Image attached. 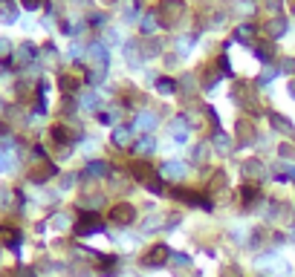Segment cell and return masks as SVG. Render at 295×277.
I'll return each instance as SVG.
<instances>
[{"label":"cell","instance_id":"obj_3","mask_svg":"<svg viewBox=\"0 0 295 277\" xmlns=\"http://www.w3.org/2000/svg\"><path fill=\"white\" fill-rule=\"evenodd\" d=\"M110 217H113V223H122V225H127V223H133V217H136V211L127 202H119L113 211H110Z\"/></svg>","mask_w":295,"mask_h":277},{"label":"cell","instance_id":"obj_4","mask_svg":"<svg viewBox=\"0 0 295 277\" xmlns=\"http://www.w3.org/2000/svg\"><path fill=\"white\" fill-rule=\"evenodd\" d=\"M272 121H275V127H281V130H286V133H295V130H292V125H289V121H284V118H281V116H272Z\"/></svg>","mask_w":295,"mask_h":277},{"label":"cell","instance_id":"obj_1","mask_svg":"<svg viewBox=\"0 0 295 277\" xmlns=\"http://www.w3.org/2000/svg\"><path fill=\"white\" fill-rule=\"evenodd\" d=\"M93 231H104V225L96 214H81L78 225H75V234H93Z\"/></svg>","mask_w":295,"mask_h":277},{"label":"cell","instance_id":"obj_5","mask_svg":"<svg viewBox=\"0 0 295 277\" xmlns=\"http://www.w3.org/2000/svg\"><path fill=\"white\" fill-rule=\"evenodd\" d=\"M243 199H258V188H240Z\"/></svg>","mask_w":295,"mask_h":277},{"label":"cell","instance_id":"obj_2","mask_svg":"<svg viewBox=\"0 0 295 277\" xmlns=\"http://www.w3.org/2000/svg\"><path fill=\"white\" fill-rule=\"evenodd\" d=\"M168 257V245H153L148 254H142V266H159Z\"/></svg>","mask_w":295,"mask_h":277}]
</instances>
